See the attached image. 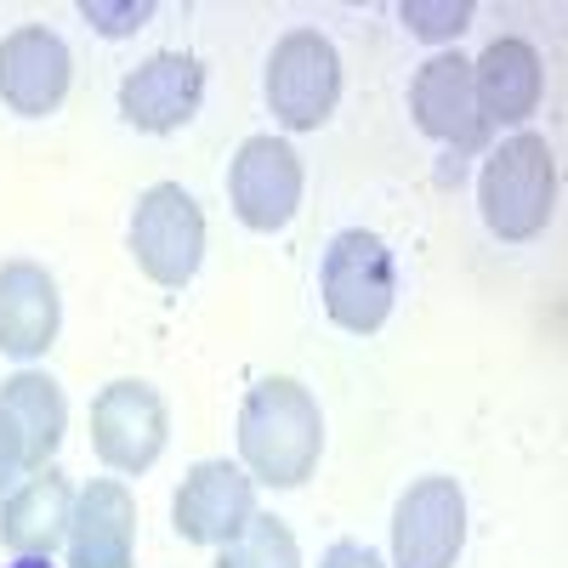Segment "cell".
<instances>
[{
	"instance_id": "cell-1",
	"label": "cell",
	"mask_w": 568,
	"mask_h": 568,
	"mask_svg": "<svg viewBox=\"0 0 568 568\" xmlns=\"http://www.w3.org/2000/svg\"><path fill=\"white\" fill-rule=\"evenodd\" d=\"M324 455V415L318 398L291 382V375H267L240 404V460L256 484L267 489H302Z\"/></svg>"
},
{
	"instance_id": "cell-2",
	"label": "cell",
	"mask_w": 568,
	"mask_h": 568,
	"mask_svg": "<svg viewBox=\"0 0 568 568\" xmlns=\"http://www.w3.org/2000/svg\"><path fill=\"white\" fill-rule=\"evenodd\" d=\"M484 227L506 245H529L557 216V154L540 131H517L484 160L478 176Z\"/></svg>"
},
{
	"instance_id": "cell-3",
	"label": "cell",
	"mask_w": 568,
	"mask_h": 568,
	"mask_svg": "<svg viewBox=\"0 0 568 568\" xmlns=\"http://www.w3.org/2000/svg\"><path fill=\"white\" fill-rule=\"evenodd\" d=\"M318 296H324L329 324H342L347 336H375L393 318V296H398L393 251L382 233L369 227L336 233L318 262Z\"/></svg>"
},
{
	"instance_id": "cell-4",
	"label": "cell",
	"mask_w": 568,
	"mask_h": 568,
	"mask_svg": "<svg viewBox=\"0 0 568 568\" xmlns=\"http://www.w3.org/2000/svg\"><path fill=\"white\" fill-rule=\"evenodd\" d=\"M131 256L160 291H182L205 262V211L182 182H154L131 211Z\"/></svg>"
},
{
	"instance_id": "cell-5",
	"label": "cell",
	"mask_w": 568,
	"mask_h": 568,
	"mask_svg": "<svg viewBox=\"0 0 568 568\" xmlns=\"http://www.w3.org/2000/svg\"><path fill=\"white\" fill-rule=\"evenodd\" d=\"M267 109L284 131H318L342 103V58L329 34L291 29L267 52Z\"/></svg>"
},
{
	"instance_id": "cell-6",
	"label": "cell",
	"mask_w": 568,
	"mask_h": 568,
	"mask_svg": "<svg viewBox=\"0 0 568 568\" xmlns=\"http://www.w3.org/2000/svg\"><path fill=\"white\" fill-rule=\"evenodd\" d=\"M165 438H171V415L149 382L125 375V382H109L91 398V449L120 478H142L165 455Z\"/></svg>"
},
{
	"instance_id": "cell-7",
	"label": "cell",
	"mask_w": 568,
	"mask_h": 568,
	"mask_svg": "<svg viewBox=\"0 0 568 568\" xmlns=\"http://www.w3.org/2000/svg\"><path fill=\"white\" fill-rule=\"evenodd\" d=\"M302 154L284 136H245L227 165V205L251 233H278L302 211Z\"/></svg>"
},
{
	"instance_id": "cell-8",
	"label": "cell",
	"mask_w": 568,
	"mask_h": 568,
	"mask_svg": "<svg viewBox=\"0 0 568 568\" xmlns=\"http://www.w3.org/2000/svg\"><path fill=\"white\" fill-rule=\"evenodd\" d=\"M466 546V489L444 471L415 478L393 506V568H455Z\"/></svg>"
},
{
	"instance_id": "cell-9",
	"label": "cell",
	"mask_w": 568,
	"mask_h": 568,
	"mask_svg": "<svg viewBox=\"0 0 568 568\" xmlns=\"http://www.w3.org/2000/svg\"><path fill=\"white\" fill-rule=\"evenodd\" d=\"M256 517V478L233 460H200L171 500V524L187 546H227Z\"/></svg>"
},
{
	"instance_id": "cell-10",
	"label": "cell",
	"mask_w": 568,
	"mask_h": 568,
	"mask_svg": "<svg viewBox=\"0 0 568 568\" xmlns=\"http://www.w3.org/2000/svg\"><path fill=\"white\" fill-rule=\"evenodd\" d=\"M74 80V58L63 34H52L45 23H18L0 40V103L23 120H45L58 114Z\"/></svg>"
},
{
	"instance_id": "cell-11",
	"label": "cell",
	"mask_w": 568,
	"mask_h": 568,
	"mask_svg": "<svg viewBox=\"0 0 568 568\" xmlns=\"http://www.w3.org/2000/svg\"><path fill=\"white\" fill-rule=\"evenodd\" d=\"M409 120L433 142H449L460 154H478L489 142V125L478 114V98H471V58H460V52L426 58L409 80Z\"/></svg>"
},
{
	"instance_id": "cell-12",
	"label": "cell",
	"mask_w": 568,
	"mask_h": 568,
	"mask_svg": "<svg viewBox=\"0 0 568 568\" xmlns=\"http://www.w3.org/2000/svg\"><path fill=\"white\" fill-rule=\"evenodd\" d=\"M205 98V63L194 52H154L149 63H136L120 80V114L125 125L149 131V136H171L200 114Z\"/></svg>"
},
{
	"instance_id": "cell-13",
	"label": "cell",
	"mask_w": 568,
	"mask_h": 568,
	"mask_svg": "<svg viewBox=\"0 0 568 568\" xmlns=\"http://www.w3.org/2000/svg\"><path fill=\"white\" fill-rule=\"evenodd\" d=\"M471 98H478L484 125H524L529 114H540V98H546L540 52L524 34H495L471 58Z\"/></svg>"
},
{
	"instance_id": "cell-14",
	"label": "cell",
	"mask_w": 568,
	"mask_h": 568,
	"mask_svg": "<svg viewBox=\"0 0 568 568\" xmlns=\"http://www.w3.org/2000/svg\"><path fill=\"white\" fill-rule=\"evenodd\" d=\"M69 568H136V500L120 478H91L74 495Z\"/></svg>"
},
{
	"instance_id": "cell-15",
	"label": "cell",
	"mask_w": 568,
	"mask_h": 568,
	"mask_svg": "<svg viewBox=\"0 0 568 568\" xmlns=\"http://www.w3.org/2000/svg\"><path fill=\"white\" fill-rule=\"evenodd\" d=\"M63 324V296L58 278L40 262H0V353L12 358H40L58 342Z\"/></svg>"
},
{
	"instance_id": "cell-16",
	"label": "cell",
	"mask_w": 568,
	"mask_h": 568,
	"mask_svg": "<svg viewBox=\"0 0 568 568\" xmlns=\"http://www.w3.org/2000/svg\"><path fill=\"white\" fill-rule=\"evenodd\" d=\"M74 517V489L58 466H40L34 478H23L7 500H0V546L12 557H52L69 540Z\"/></svg>"
},
{
	"instance_id": "cell-17",
	"label": "cell",
	"mask_w": 568,
	"mask_h": 568,
	"mask_svg": "<svg viewBox=\"0 0 568 568\" xmlns=\"http://www.w3.org/2000/svg\"><path fill=\"white\" fill-rule=\"evenodd\" d=\"M0 409L12 415L18 438H23V466L29 471L52 466V455L63 449V433H69V398L52 375L45 369L7 375V382H0Z\"/></svg>"
},
{
	"instance_id": "cell-18",
	"label": "cell",
	"mask_w": 568,
	"mask_h": 568,
	"mask_svg": "<svg viewBox=\"0 0 568 568\" xmlns=\"http://www.w3.org/2000/svg\"><path fill=\"white\" fill-rule=\"evenodd\" d=\"M216 568H302V546L296 535L284 529V517L273 511H256L240 540H227Z\"/></svg>"
},
{
	"instance_id": "cell-19",
	"label": "cell",
	"mask_w": 568,
	"mask_h": 568,
	"mask_svg": "<svg viewBox=\"0 0 568 568\" xmlns=\"http://www.w3.org/2000/svg\"><path fill=\"white\" fill-rule=\"evenodd\" d=\"M398 18L415 40H455L471 23V0H404Z\"/></svg>"
},
{
	"instance_id": "cell-20",
	"label": "cell",
	"mask_w": 568,
	"mask_h": 568,
	"mask_svg": "<svg viewBox=\"0 0 568 568\" xmlns=\"http://www.w3.org/2000/svg\"><path fill=\"white\" fill-rule=\"evenodd\" d=\"M80 18L98 34L120 40V34H136L142 23L154 18V0H120V7H109V0H80Z\"/></svg>"
},
{
	"instance_id": "cell-21",
	"label": "cell",
	"mask_w": 568,
	"mask_h": 568,
	"mask_svg": "<svg viewBox=\"0 0 568 568\" xmlns=\"http://www.w3.org/2000/svg\"><path fill=\"white\" fill-rule=\"evenodd\" d=\"M18 471H29V466H23V438H18V426H12V415L0 409V495H12V484H18Z\"/></svg>"
},
{
	"instance_id": "cell-22",
	"label": "cell",
	"mask_w": 568,
	"mask_h": 568,
	"mask_svg": "<svg viewBox=\"0 0 568 568\" xmlns=\"http://www.w3.org/2000/svg\"><path fill=\"white\" fill-rule=\"evenodd\" d=\"M318 568H387L382 557H375L364 540H336L324 557H318Z\"/></svg>"
},
{
	"instance_id": "cell-23",
	"label": "cell",
	"mask_w": 568,
	"mask_h": 568,
	"mask_svg": "<svg viewBox=\"0 0 568 568\" xmlns=\"http://www.w3.org/2000/svg\"><path fill=\"white\" fill-rule=\"evenodd\" d=\"M12 568H52V557H18Z\"/></svg>"
}]
</instances>
